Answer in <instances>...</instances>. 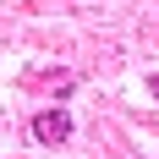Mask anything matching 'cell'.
I'll return each instance as SVG.
<instances>
[{
  "label": "cell",
  "instance_id": "cell-1",
  "mask_svg": "<svg viewBox=\"0 0 159 159\" xmlns=\"http://www.w3.org/2000/svg\"><path fill=\"white\" fill-rule=\"evenodd\" d=\"M33 137H39V143H66V137H71V115L66 110H39L33 115Z\"/></svg>",
  "mask_w": 159,
  "mask_h": 159
}]
</instances>
